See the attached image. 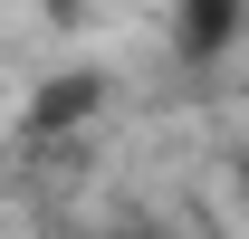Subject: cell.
Masks as SVG:
<instances>
[{
	"mask_svg": "<svg viewBox=\"0 0 249 239\" xmlns=\"http://www.w3.org/2000/svg\"><path fill=\"white\" fill-rule=\"evenodd\" d=\"M106 96H115L106 67H67V77H48V86L19 105V134H29V144H58V134H77V124L106 115Z\"/></svg>",
	"mask_w": 249,
	"mask_h": 239,
	"instance_id": "6da1fadb",
	"label": "cell"
},
{
	"mask_svg": "<svg viewBox=\"0 0 249 239\" xmlns=\"http://www.w3.org/2000/svg\"><path fill=\"white\" fill-rule=\"evenodd\" d=\"M29 10H48V19H77V10H96V0H29Z\"/></svg>",
	"mask_w": 249,
	"mask_h": 239,
	"instance_id": "3957f363",
	"label": "cell"
},
{
	"mask_svg": "<svg viewBox=\"0 0 249 239\" xmlns=\"http://www.w3.org/2000/svg\"><path fill=\"white\" fill-rule=\"evenodd\" d=\"M106 239H144V230H106Z\"/></svg>",
	"mask_w": 249,
	"mask_h": 239,
	"instance_id": "277c9868",
	"label": "cell"
},
{
	"mask_svg": "<svg viewBox=\"0 0 249 239\" xmlns=\"http://www.w3.org/2000/svg\"><path fill=\"white\" fill-rule=\"evenodd\" d=\"M249 38V0H173V58L192 77L230 67V48Z\"/></svg>",
	"mask_w": 249,
	"mask_h": 239,
	"instance_id": "7a4b0ae2",
	"label": "cell"
}]
</instances>
